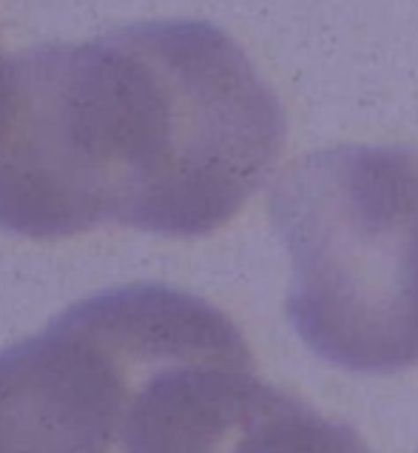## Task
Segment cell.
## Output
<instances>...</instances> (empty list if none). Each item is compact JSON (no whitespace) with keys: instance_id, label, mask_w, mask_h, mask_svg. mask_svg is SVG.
<instances>
[{"instance_id":"1","label":"cell","mask_w":418,"mask_h":453,"mask_svg":"<svg viewBox=\"0 0 418 453\" xmlns=\"http://www.w3.org/2000/svg\"><path fill=\"white\" fill-rule=\"evenodd\" d=\"M285 134L279 97L205 20L0 55V228L214 234L268 180Z\"/></svg>"},{"instance_id":"2","label":"cell","mask_w":418,"mask_h":453,"mask_svg":"<svg viewBox=\"0 0 418 453\" xmlns=\"http://www.w3.org/2000/svg\"><path fill=\"white\" fill-rule=\"evenodd\" d=\"M270 219L291 254L287 319L353 373L418 365V149L338 146L285 168Z\"/></svg>"},{"instance_id":"3","label":"cell","mask_w":418,"mask_h":453,"mask_svg":"<svg viewBox=\"0 0 418 453\" xmlns=\"http://www.w3.org/2000/svg\"><path fill=\"white\" fill-rule=\"evenodd\" d=\"M214 308L154 282L117 286L4 348L0 453H114L140 382Z\"/></svg>"},{"instance_id":"4","label":"cell","mask_w":418,"mask_h":453,"mask_svg":"<svg viewBox=\"0 0 418 453\" xmlns=\"http://www.w3.org/2000/svg\"><path fill=\"white\" fill-rule=\"evenodd\" d=\"M214 453H373L345 422L268 382L254 394Z\"/></svg>"}]
</instances>
